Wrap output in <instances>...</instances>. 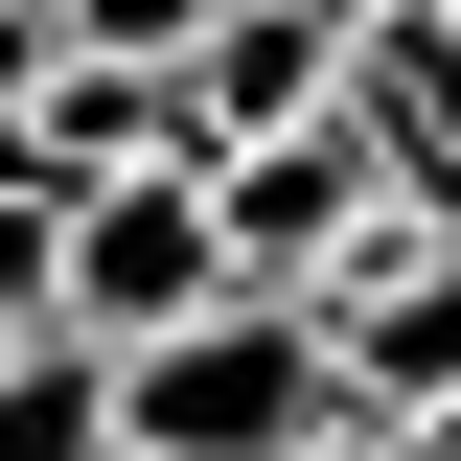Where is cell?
<instances>
[{
	"mask_svg": "<svg viewBox=\"0 0 461 461\" xmlns=\"http://www.w3.org/2000/svg\"><path fill=\"white\" fill-rule=\"evenodd\" d=\"M0 461H115V346H69V323L0 346Z\"/></svg>",
	"mask_w": 461,
	"mask_h": 461,
	"instance_id": "cell-7",
	"label": "cell"
},
{
	"mask_svg": "<svg viewBox=\"0 0 461 461\" xmlns=\"http://www.w3.org/2000/svg\"><path fill=\"white\" fill-rule=\"evenodd\" d=\"M346 139L393 208H461V0H346Z\"/></svg>",
	"mask_w": 461,
	"mask_h": 461,
	"instance_id": "cell-5",
	"label": "cell"
},
{
	"mask_svg": "<svg viewBox=\"0 0 461 461\" xmlns=\"http://www.w3.org/2000/svg\"><path fill=\"white\" fill-rule=\"evenodd\" d=\"M393 208V185H369V139H346V115H277V139H208V230H230V277H323L346 230Z\"/></svg>",
	"mask_w": 461,
	"mask_h": 461,
	"instance_id": "cell-4",
	"label": "cell"
},
{
	"mask_svg": "<svg viewBox=\"0 0 461 461\" xmlns=\"http://www.w3.org/2000/svg\"><path fill=\"white\" fill-rule=\"evenodd\" d=\"M23 93H47V0H0V139H23Z\"/></svg>",
	"mask_w": 461,
	"mask_h": 461,
	"instance_id": "cell-9",
	"label": "cell"
},
{
	"mask_svg": "<svg viewBox=\"0 0 461 461\" xmlns=\"http://www.w3.org/2000/svg\"><path fill=\"white\" fill-rule=\"evenodd\" d=\"M323 369H346V415H415V393H461V208H369L323 254Z\"/></svg>",
	"mask_w": 461,
	"mask_h": 461,
	"instance_id": "cell-3",
	"label": "cell"
},
{
	"mask_svg": "<svg viewBox=\"0 0 461 461\" xmlns=\"http://www.w3.org/2000/svg\"><path fill=\"white\" fill-rule=\"evenodd\" d=\"M346 93V0H208L185 23V162L208 139H277V115Z\"/></svg>",
	"mask_w": 461,
	"mask_h": 461,
	"instance_id": "cell-6",
	"label": "cell"
},
{
	"mask_svg": "<svg viewBox=\"0 0 461 461\" xmlns=\"http://www.w3.org/2000/svg\"><path fill=\"white\" fill-rule=\"evenodd\" d=\"M323 438H346V369H323V300L277 277L115 346V461H323Z\"/></svg>",
	"mask_w": 461,
	"mask_h": 461,
	"instance_id": "cell-1",
	"label": "cell"
},
{
	"mask_svg": "<svg viewBox=\"0 0 461 461\" xmlns=\"http://www.w3.org/2000/svg\"><path fill=\"white\" fill-rule=\"evenodd\" d=\"M47 323V185H0V346Z\"/></svg>",
	"mask_w": 461,
	"mask_h": 461,
	"instance_id": "cell-8",
	"label": "cell"
},
{
	"mask_svg": "<svg viewBox=\"0 0 461 461\" xmlns=\"http://www.w3.org/2000/svg\"><path fill=\"white\" fill-rule=\"evenodd\" d=\"M323 461H415V438H393V415H346V438H323Z\"/></svg>",
	"mask_w": 461,
	"mask_h": 461,
	"instance_id": "cell-10",
	"label": "cell"
},
{
	"mask_svg": "<svg viewBox=\"0 0 461 461\" xmlns=\"http://www.w3.org/2000/svg\"><path fill=\"white\" fill-rule=\"evenodd\" d=\"M185 300H230V230H208V162H93V185H47V323L69 346H139V323H185Z\"/></svg>",
	"mask_w": 461,
	"mask_h": 461,
	"instance_id": "cell-2",
	"label": "cell"
}]
</instances>
